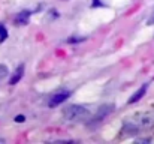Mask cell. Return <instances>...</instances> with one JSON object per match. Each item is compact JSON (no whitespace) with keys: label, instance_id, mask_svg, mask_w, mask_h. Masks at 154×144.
Segmentation results:
<instances>
[{"label":"cell","instance_id":"cell-7","mask_svg":"<svg viewBox=\"0 0 154 144\" xmlns=\"http://www.w3.org/2000/svg\"><path fill=\"white\" fill-rule=\"evenodd\" d=\"M23 75H24V65H20V66L15 69L14 75L11 77V80H9V84H11V86H15V84H18V83L21 81Z\"/></svg>","mask_w":154,"mask_h":144},{"label":"cell","instance_id":"cell-8","mask_svg":"<svg viewBox=\"0 0 154 144\" xmlns=\"http://www.w3.org/2000/svg\"><path fill=\"white\" fill-rule=\"evenodd\" d=\"M8 75H9V69H8V66H6V65H0V81L5 80Z\"/></svg>","mask_w":154,"mask_h":144},{"label":"cell","instance_id":"cell-10","mask_svg":"<svg viewBox=\"0 0 154 144\" xmlns=\"http://www.w3.org/2000/svg\"><path fill=\"white\" fill-rule=\"evenodd\" d=\"M85 39H87L85 36H81V38H69L67 42H69V44H76V42H82V41H85Z\"/></svg>","mask_w":154,"mask_h":144},{"label":"cell","instance_id":"cell-4","mask_svg":"<svg viewBox=\"0 0 154 144\" xmlns=\"http://www.w3.org/2000/svg\"><path fill=\"white\" fill-rule=\"evenodd\" d=\"M70 92L69 90H63V92H58V93H55V95H52L50 98V101H48V107L50 108H55V107H58V105H61L64 101H67L69 98H70Z\"/></svg>","mask_w":154,"mask_h":144},{"label":"cell","instance_id":"cell-6","mask_svg":"<svg viewBox=\"0 0 154 144\" xmlns=\"http://www.w3.org/2000/svg\"><path fill=\"white\" fill-rule=\"evenodd\" d=\"M147 90H148V83H145V84H142L133 95L129 98V104H135V102H138V101H141L142 99V96H145L147 93Z\"/></svg>","mask_w":154,"mask_h":144},{"label":"cell","instance_id":"cell-3","mask_svg":"<svg viewBox=\"0 0 154 144\" xmlns=\"http://www.w3.org/2000/svg\"><path fill=\"white\" fill-rule=\"evenodd\" d=\"M114 110H115V105L114 104H105V105H102L100 108H97V113L90 117V120H88L90 125H99V123H102Z\"/></svg>","mask_w":154,"mask_h":144},{"label":"cell","instance_id":"cell-9","mask_svg":"<svg viewBox=\"0 0 154 144\" xmlns=\"http://www.w3.org/2000/svg\"><path fill=\"white\" fill-rule=\"evenodd\" d=\"M6 36H8V30L5 29L3 24H0V41H5Z\"/></svg>","mask_w":154,"mask_h":144},{"label":"cell","instance_id":"cell-1","mask_svg":"<svg viewBox=\"0 0 154 144\" xmlns=\"http://www.w3.org/2000/svg\"><path fill=\"white\" fill-rule=\"evenodd\" d=\"M63 117L67 122H73V123H79V122H88L91 117V111L82 105H69L63 110Z\"/></svg>","mask_w":154,"mask_h":144},{"label":"cell","instance_id":"cell-2","mask_svg":"<svg viewBox=\"0 0 154 144\" xmlns=\"http://www.w3.org/2000/svg\"><path fill=\"white\" fill-rule=\"evenodd\" d=\"M126 122L135 125L138 129L154 128V111H138L126 119Z\"/></svg>","mask_w":154,"mask_h":144},{"label":"cell","instance_id":"cell-13","mask_svg":"<svg viewBox=\"0 0 154 144\" xmlns=\"http://www.w3.org/2000/svg\"><path fill=\"white\" fill-rule=\"evenodd\" d=\"M2 143H5V138H2V137H0V144Z\"/></svg>","mask_w":154,"mask_h":144},{"label":"cell","instance_id":"cell-5","mask_svg":"<svg viewBox=\"0 0 154 144\" xmlns=\"http://www.w3.org/2000/svg\"><path fill=\"white\" fill-rule=\"evenodd\" d=\"M30 17H32V12H30V11H21V12H18V14L14 17V21H15L17 26H26V24L29 23Z\"/></svg>","mask_w":154,"mask_h":144},{"label":"cell","instance_id":"cell-12","mask_svg":"<svg viewBox=\"0 0 154 144\" xmlns=\"http://www.w3.org/2000/svg\"><path fill=\"white\" fill-rule=\"evenodd\" d=\"M148 24H154V11L151 14V17H150V20H148Z\"/></svg>","mask_w":154,"mask_h":144},{"label":"cell","instance_id":"cell-11","mask_svg":"<svg viewBox=\"0 0 154 144\" xmlns=\"http://www.w3.org/2000/svg\"><path fill=\"white\" fill-rule=\"evenodd\" d=\"M24 120H26V117H24L23 114H20V116H17V117H15V122H17V123H23Z\"/></svg>","mask_w":154,"mask_h":144}]
</instances>
